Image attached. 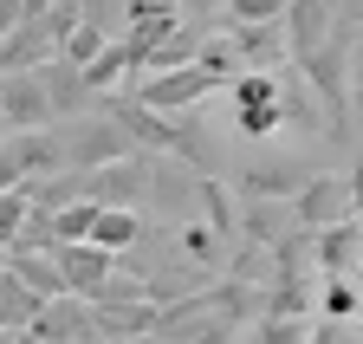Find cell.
I'll use <instances>...</instances> for the list:
<instances>
[{
	"label": "cell",
	"instance_id": "cell-12",
	"mask_svg": "<svg viewBox=\"0 0 363 344\" xmlns=\"http://www.w3.org/2000/svg\"><path fill=\"white\" fill-rule=\"evenodd\" d=\"M91 240L111 247V253H130L136 240H143V221H136V208H104L98 228H91Z\"/></svg>",
	"mask_w": 363,
	"mask_h": 344
},
{
	"label": "cell",
	"instance_id": "cell-18",
	"mask_svg": "<svg viewBox=\"0 0 363 344\" xmlns=\"http://www.w3.org/2000/svg\"><path fill=\"white\" fill-rule=\"evenodd\" d=\"M311 344H363V325L357 318H318Z\"/></svg>",
	"mask_w": 363,
	"mask_h": 344
},
{
	"label": "cell",
	"instance_id": "cell-7",
	"mask_svg": "<svg viewBox=\"0 0 363 344\" xmlns=\"http://www.w3.org/2000/svg\"><path fill=\"white\" fill-rule=\"evenodd\" d=\"M286 26H292V59L318 52L337 33V0H292V7H286Z\"/></svg>",
	"mask_w": 363,
	"mask_h": 344
},
{
	"label": "cell",
	"instance_id": "cell-15",
	"mask_svg": "<svg viewBox=\"0 0 363 344\" xmlns=\"http://www.w3.org/2000/svg\"><path fill=\"white\" fill-rule=\"evenodd\" d=\"M311 331H318V318H259L247 331V344H311Z\"/></svg>",
	"mask_w": 363,
	"mask_h": 344
},
{
	"label": "cell",
	"instance_id": "cell-16",
	"mask_svg": "<svg viewBox=\"0 0 363 344\" xmlns=\"http://www.w3.org/2000/svg\"><path fill=\"white\" fill-rule=\"evenodd\" d=\"M98 52H104V26H98V20H84V26H78V33L65 39V52H59V59H72V65L84 72L91 59H98Z\"/></svg>",
	"mask_w": 363,
	"mask_h": 344
},
{
	"label": "cell",
	"instance_id": "cell-11",
	"mask_svg": "<svg viewBox=\"0 0 363 344\" xmlns=\"http://www.w3.org/2000/svg\"><path fill=\"white\" fill-rule=\"evenodd\" d=\"M240 208H247V201H234V189H227V182L201 176V214H208L214 240H240Z\"/></svg>",
	"mask_w": 363,
	"mask_h": 344
},
{
	"label": "cell",
	"instance_id": "cell-10",
	"mask_svg": "<svg viewBox=\"0 0 363 344\" xmlns=\"http://www.w3.org/2000/svg\"><path fill=\"white\" fill-rule=\"evenodd\" d=\"M305 182H311V169H305V162H286V156H279V162H266V169L253 162L240 189H247V195H272V201H292Z\"/></svg>",
	"mask_w": 363,
	"mask_h": 344
},
{
	"label": "cell",
	"instance_id": "cell-17",
	"mask_svg": "<svg viewBox=\"0 0 363 344\" xmlns=\"http://www.w3.org/2000/svg\"><path fill=\"white\" fill-rule=\"evenodd\" d=\"M292 0H227V20L247 26V20H286Z\"/></svg>",
	"mask_w": 363,
	"mask_h": 344
},
{
	"label": "cell",
	"instance_id": "cell-9",
	"mask_svg": "<svg viewBox=\"0 0 363 344\" xmlns=\"http://www.w3.org/2000/svg\"><path fill=\"white\" fill-rule=\"evenodd\" d=\"M39 312H45V292H39V286H26V279L7 267V273H0V325L33 331V325H39Z\"/></svg>",
	"mask_w": 363,
	"mask_h": 344
},
{
	"label": "cell",
	"instance_id": "cell-6",
	"mask_svg": "<svg viewBox=\"0 0 363 344\" xmlns=\"http://www.w3.org/2000/svg\"><path fill=\"white\" fill-rule=\"evenodd\" d=\"M59 267H65V279H72V292H98L111 273H117V253L111 247H98V240H59Z\"/></svg>",
	"mask_w": 363,
	"mask_h": 344
},
{
	"label": "cell",
	"instance_id": "cell-5",
	"mask_svg": "<svg viewBox=\"0 0 363 344\" xmlns=\"http://www.w3.org/2000/svg\"><path fill=\"white\" fill-rule=\"evenodd\" d=\"M78 176H84V195L91 201L130 208L136 195L150 189V162H143V150H136V156H117V162H98V169H78Z\"/></svg>",
	"mask_w": 363,
	"mask_h": 344
},
{
	"label": "cell",
	"instance_id": "cell-1",
	"mask_svg": "<svg viewBox=\"0 0 363 344\" xmlns=\"http://www.w3.org/2000/svg\"><path fill=\"white\" fill-rule=\"evenodd\" d=\"M234 98H240V131H253V137H272L279 123H292L279 72H240L234 78Z\"/></svg>",
	"mask_w": 363,
	"mask_h": 344
},
{
	"label": "cell",
	"instance_id": "cell-4",
	"mask_svg": "<svg viewBox=\"0 0 363 344\" xmlns=\"http://www.w3.org/2000/svg\"><path fill=\"white\" fill-rule=\"evenodd\" d=\"M227 46L240 52V72H279L292 59V26L286 20H247V26L227 20Z\"/></svg>",
	"mask_w": 363,
	"mask_h": 344
},
{
	"label": "cell",
	"instance_id": "cell-20",
	"mask_svg": "<svg viewBox=\"0 0 363 344\" xmlns=\"http://www.w3.org/2000/svg\"><path fill=\"white\" fill-rule=\"evenodd\" d=\"M350 182H357V221H363V169H357V176H350Z\"/></svg>",
	"mask_w": 363,
	"mask_h": 344
},
{
	"label": "cell",
	"instance_id": "cell-8",
	"mask_svg": "<svg viewBox=\"0 0 363 344\" xmlns=\"http://www.w3.org/2000/svg\"><path fill=\"white\" fill-rule=\"evenodd\" d=\"M318 267L325 273H363V221H337V228H318Z\"/></svg>",
	"mask_w": 363,
	"mask_h": 344
},
{
	"label": "cell",
	"instance_id": "cell-3",
	"mask_svg": "<svg viewBox=\"0 0 363 344\" xmlns=\"http://www.w3.org/2000/svg\"><path fill=\"white\" fill-rule=\"evenodd\" d=\"M292 208H298V228H337V221H357V182L350 176H311L298 195H292Z\"/></svg>",
	"mask_w": 363,
	"mask_h": 344
},
{
	"label": "cell",
	"instance_id": "cell-19",
	"mask_svg": "<svg viewBox=\"0 0 363 344\" xmlns=\"http://www.w3.org/2000/svg\"><path fill=\"white\" fill-rule=\"evenodd\" d=\"M357 104H363V26H357Z\"/></svg>",
	"mask_w": 363,
	"mask_h": 344
},
{
	"label": "cell",
	"instance_id": "cell-13",
	"mask_svg": "<svg viewBox=\"0 0 363 344\" xmlns=\"http://www.w3.org/2000/svg\"><path fill=\"white\" fill-rule=\"evenodd\" d=\"M98 214H104V201H91V195H78V201L52 208V240H91Z\"/></svg>",
	"mask_w": 363,
	"mask_h": 344
},
{
	"label": "cell",
	"instance_id": "cell-14",
	"mask_svg": "<svg viewBox=\"0 0 363 344\" xmlns=\"http://www.w3.org/2000/svg\"><path fill=\"white\" fill-rule=\"evenodd\" d=\"M26 221H33V195H26V182H20V189H0V247H13V240L26 234Z\"/></svg>",
	"mask_w": 363,
	"mask_h": 344
},
{
	"label": "cell",
	"instance_id": "cell-2",
	"mask_svg": "<svg viewBox=\"0 0 363 344\" xmlns=\"http://www.w3.org/2000/svg\"><path fill=\"white\" fill-rule=\"evenodd\" d=\"M214 84H227L208 59H195V65H175V72H150L143 84H136V98L143 104H156V111H189V104H201Z\"/></svg>",
	"mask_w": 363,
	"mask_h": 344
}]
</instances>
